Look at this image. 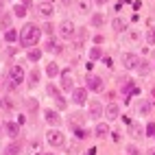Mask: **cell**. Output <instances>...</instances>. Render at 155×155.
<instances>
[{
  "mask_svg": "<svg viewBox=\"0 0 155 155\" xmlns=\"http://www.w3.org/2000/svg\"><path fill=\"white\" fill-rule=\"evenodd\" d=\"M39 37H42V31H39V26H37V24H26L22 31H20V35H18L20 44H22L24 48L35 46V44L39 42Z\"/></svg>",
  "mask_w": 155,
  "mask_h": 155,
  "instance_id": "1",
  "label": "cell"
},
{
  "mask_svg": "<svg viewBox=\"0 0 155 155\" xmlns=\"http://www.w3.org/2000/svg\"><path fill=\"white\" fill-rule=\"evenodd\" d=\"M24 81V68L22 66H11V70H9V90H15L18 85H22Z\"/></svg>",
  "mask_w": 155,
  "mask_h": 155,
  "instance_id": "2",
  "label": "cell"
},
{
  "mask_svg": "<svg viewBox=\"0 0 155 155\" xmlns=\"http://www.w3.org/2000/svg\"><path fill=\"white\" fill-rule=\"evenodd\" d=\"M59 35H61V39H72V37L77 35L74 24H72L70 20H64V22L59 24Z\"/></svg>",
  "mask_w": 155,
  "mask_h": 155,
  "instance_id": "3",
  "label": "cell"
},
{
  "mask_svg": "<svg viewBox=\"0 0 155 155\" xmlns=\"http://www.w3.org/2000/svg\"><path fill=\"white\" fill-rule=\"evenodd\" d=\"M46 142L50 144V147H64L66 138H64V133H61V131H48L46 133Z\"/></svg>",
  "mask_w": 155,
  "mask_h": 155,
  "instance_id": "4",
  "label": "cell"
},
{
  "mask_svg": "<svg viewBox=\"0 0 155 155\" xmlns=\"http://www.w3.org/2000/svg\"><path fill=\"white\" fill-rule=\"evenodd\" d=\"M85 85H87V90H92V92H103V79L96 77V74H87Z\"/></svg>",
  "mask_w": 155,
  "mask_h": 155,
  "instance_id": "5",
  "label": "cell"
},
{
  "mask_svg": "<svg viewBox=\"0 0 155 155\" xmlns=\"http://www.w3.org/2000/svg\"><path fill=\"white\" fill-rule=\"evenodd\" d=\"M140 64V59L138 55H133V53H127V55H122V66H125L127 70H136Z\"/></svg>",
  "mask_w": 155,
  "mask_h": 155,
  "instance_id": "6",
  "label": "cell"
},
{
  "mask_svg": "<svg viewBox=\"0 0 155 155\" xmlns=\"http://www.w3.org/2000/svg\"><path fill=\"white\" fill-rule=\"evenodd\" d=\"M85 101H87V90H83V87H74V90H72V103L83 105Z\"/></svg>",
  "mask_w": 155,
  "mask_h": 155,
  "instance_id": "7",
  "label": "cell"
},
{
  "mask_svg": "<svg viewBox=\"0 0 155 155\" xmlns=\"http://www.w3.org/2000/svg\"><path fill=\"white\" fill-rule=\"evenodd\" d=\"M61 87L64 90H74V79H72V72L70 70H64L61 72Z\"/></svg>",
  "mask_w": 155,
  "mask_h": 155,
  "instance_id": "8",
  "label": "cell"
},
{
  "mask_svg": "<svg viewBox=\"0 0 155 155\" xmlns=\"http://www.w3.org/2000/svg\"><path fill=\"white\" fill-rule=\"evenodd\" d=\"M37 11H39V15H42V18H50V15H53V5L44 0V2L37 5Z\"/></svg>",
  "mask_w": 155,
  "mask_h": 155,
  "instance_id": "9",
  "label": "cell"
},
{
  "mask_svg": "<svg viewBox=\"0 0 155 155\" xmlns=\"http://www.w3.org/2000/svg\"><path fill=\"white\" fill-rule=\"evenodd\" d=\"M44 118H46L48 125H59V122H61L59 114H57L55 109H46V111H44Z\"/></svg>",
  "mask_w": 155,
  "mask_h": 155,
  "instance_id": "10",
  "label": "cell"
},
{
  "mask_svg": "<svg viewBox=\"0 0 155 155\" xmlns=\"http://www.w3.org/2000/svg\"><path fill=\"white\" fill-rule=\"evenodd\" d=\"M105 116H107V120H116V118L120 116V109H118V105H116V103H109V105H107V109H105Z\"/></svg>",
  "mask_w": 155,
  "mask_h": 155,
  "instance_id": "11",
  "label": "cell"
},
{
  "mask_svg": "<svg viewBox=\"0 0 155 155\" xmlns=\"http://www.w3.org/2000/svg\"><path fill=\"white\" fill-rule=\"evenodd\" d=\"M46 50H48V53H55V55H59L61 50H64V46H61L59 42H55V39H48V42H46Z\"/></svg>",
  "mask_w": 155,
  "mask_h": 155,
  "instance_id": "12",
  "label": "cell"
},
{
  "mask_svg": "<svg viewBox=\"0 0 155 155\" xmlns=\"http://www.w3.org/2000/svg\"><path fill=\"white\" fill-rule=\"evenodd\" d=\"M101 114H103V109H101L98 103H90V118H92V120H98Z\"/></svg>",
  "mask_w": 155,
  "mask_h": 155,
  "instance_id": "13",
  "label": "cell"
},
{
  "mask_svg": "<svg viewBox=\"0 0 155 155\" xmlns=\"http://www.w3.org/2000/svg\"><path fill=\"white\" fill-rule=\"evenodd\" d=\"M28 155H42V142L39 140H33L28 144Z\"/></svg>",
  "mask_w": 155,
  "mask_h": 155,
  "instance_id": "14",
  "label": "cell"
},
{
  "mask_svg": "<svg viewBox=\"0 0 155 155\" xmlns=\"http://www.w3.org/2000/svg\"><path fill=\"white\" fill-rule=\"evenodd\" d=\"M5 129H7V133H9L11 138H18V133H20V127L15 125V122H7Z\"/></svg>",
  "mask_w": 155,
  "mask_h": 155,
  "instance_id": "15",
  "label": "cell"
},
{
  "mask_svg": "<svg viewBox=\"0 0 155 155\" xmlns=\"http://www.w3.org/2000/svg\"><path fill=\"white\" fill-rule=\"evenodd\" d=\"M111 28L116 31V33H122V31H125L127 26H125V22H122L120 18H114V22H111Z\"/></svg>",
  "mask_w": 155,
  "mask_h": 155,
  "instance_id": "16",
  "label": "cell"
},
{
  "mask_svg": "<svg viewBox=\"0 0 155 155\" xmlns=\"http://www.w3.org/2000/svg\"><path fill=\"white\" fill-rule=\"evenodd\" d=\"M107 133H109V127L105 125V122H101V125H96V136H98V138H105Z\"/></svg>",
  "mask_w": 155,
  "mask_h": 155,
  "instance_id": "17",
  "label": "cell"
},
{
  "mask_svg": "<svg viewBox=\"0 0 155 155\" xmlns=\"http://www.w3.org/2000/svg\"><path fill=\"white\" fill-rule=\"evenodd\" d=\"M18 153H20V144H18V142L9 144V147L5 149V155H18Z\"/></svg>",
  "mask_w": 155,
  "mask_h": 155,
  "instance_id": "18",
  "label": "cell"
},
{
  "mask_svg": "<svg viewBox=\"0 0 155 155\" xmlns=\"http://www.w3.org/2000/svg\"><path fill=\"white\" fill-rule=\"evenodd\" d=\"M37 83H39V70H33V72H31V77H28V85L35 87Z\"/></svg>",
  "mask_w": 155,
  "mask_h": 155,
  "instance_id": "19",
  "label": "cell"
},
{
  "mask_svg": "<svg viewBox=\"0 0 155 155\" xmlns=\"http://www.w3.org/2000/svg\"><path fill=\"white\" fill-rule=\"evenodd\" d=\"M0 26H2L5 31H9V28H11V18H9L7 13H2V15H0Z\"/></svg>",
  "mask_w": 155,
  "mask_h": 155,
  "instance_id": "20",
  "label": "cell"
},
{
  "mask_svg": "<svg viewBox=\"0 0 155 155\" xmlns=\"http://www.w3.org/2000/svg\"><path fill=\"white\" fill-rule=\"evenodd\" d=\"M103 24H105L103 13H94V15H92V26H103Z\"/></svg>",
  "mask_w": 155,
  "mask_h": 155,
  "instance_id": "21",
  "label": "cell"
},
{
  "mask_svg": "<svg viewBox=\"0 0 155 155\" xmlns=\"http://www.w3.org/2000/svg\"><path fill=\"white\" fill-rule=\"evenodd\" d=\"M57 72H59V66L55 64V61H53V64H48V66H46V74H48V77H55Z\"/></svg>",
  "mask_w": 155,
  "mask_h": 155,
  "instance_id": "22",
  "label": "cell"
},
{
  "mask_svg": "<svg viewBox=\"0 0 155 155\" xmlns=\"http://www.w3.org/2000/svg\"><path fill=\"white\" fill-rule=\"evenodd\" d=\"M5 39H7V42H15V39H18V31H13V28L5 31Z\"/></svg>",
  "mask_w": 155,
  "mask_h": 155,
  "instance_id": "23",
  "label": "cell"
},
{
  "mask_svg": "<svg viewBox=\"0 0 155 155\" xmlns=\"http://www.w3.org/2000/svg\"><path fill=\"white\" fill-rule=\"evenodd\" d=\"M101 57H103V50H101L98 46H94V48L90 50V59H92V61H94V59H101Z\"/></svg>",
  "mask_w": 155,
  "mask_h": 155,
  "instance_id": "24",
  "label": "cell"
},
{
  "mask_svg": "<svg viewBox=\"0 0 155 155\" xmlns=\"http://www.w3.org/2000/svg\"><path fill=\"white\" fill-rule=\"evenodd\" d=\"M31 61H39V57H42V50H28V55H26Z\"/></svg>",
  "mask_w": 155,
  "mask_h": 155,
  "instance_id": "25",
  "label": "cell"
},
{
  "mask_svg": "<svg viewBox=\"0 0 155 155\" xmlns=\"http://www.w3.org/2000/svg\"><path fill=\"white\" fill-rule=\"evenodd\" d=\"M149 68H151V66L147 64V61H140V64H138V68H136V70L140 72V74H147V72H149Z\"/></svg>",
  "mask_w": 155,
  "mask_h": 155,
  "instance_id": "26",
  "label": "cell"
},
{
  "mask_svg": "<svg viewBox=\"0 0 155 155\" xmlns=\"http://www.w3.org/2000/svg\"><path fill=\"white\" fill-rule=\"evenodd\" d=\"M13 13H15L18 18H24V15H26V7H22V5H15V9H13Z\"/></svg>",
  "mask_w": 155,
  "mask_h": 155,
  "instance_id": "27",
  "label": "cell"
},
{
  "mask_svg": "<svg viewBox=\"0 0 155 155\" xmlns=\"http://www.w3.org/2000/svg\"><path fill=\"white\" fill-rule=\"evenodd\" d=\"M129 131H131V136H136V138H140V136H142V127H138V125H131V127H129Z\"/></svg>",
  "mask_w": 155,
  "mask_h": 155,
  "instance_id": "28",
  "label": "cell"
},
{
  "mask_svg": "<svg viewBox=\"0 0 155 155\" xmlns=\"http://www.w3.org/2000/svg\"><path fill=\"white\" fill-rule=\"evenodd\" d=\"M77 7H79V11H83V13H85L87 9H90V0H79V5H77Z\"/></svg>",
  "mask_w": 155,
  "mask_h": 155,
  "instance_id": "29",
  "label": "cell"
},
{
  "mask_svg": "<svg viewBox=\"0 0 155 155\" xmlns=\"http://www.w3.org/2000/svg\"><path fill=\"white\" fill-rule=\"evenodd\" d=\"M147 42L149 44H155V28H149L147 31Z\"/></svg>",
  "mask_w": 155,
  "mask_h": 155,
  "instance_id": "30",
  "label": "cell"
},
{
  "mask_svg": "<svg viewBox=\"0 0 155 155\" xmlns=\"http://www.w3.org/2000/svg\"><path fill=\"white\" fill-rule=\"evenodd\" d=\"M55 103H57V107H59V109H66V105H68V103L64 101V96H57Z\"/></svg>",
  "mask_w": 155,
  "mask_h": 155,
  "instance_id": "31",
  "label": "cell"
},
{
  "mask_svg": "<svg viewBox=\"0 0 155 155\" xmlns=\"http://www.w3.org/2000/svg\"><path fill=\"white\" fill-rule=\"evenodd\" d=\"M127 155H140L138 147H133V144H129V147H127Z\"/></svg>",
  "mask_w": 155,
  "mask_h": 155,
  "instance_id": "32",
  "label": "cell"
},
{
  "mask_svg": "<svg viewBox=\"0 0 155 155\" xmlns=\"http://www.w3.org/2000/svg\"><path fill=\"white\" fill-rule=\"evenodd\" d=\"M48 94H50V96H55V98H57V96H59V90H57L55 85H48Z\"/></svg>",
  "mask_w": 155,
  "mask_h": 155,
  "instance_id": "33",
  "label": "cell"
},
{
  "mask_svg": "<svg viewBox=\"0 0 155 155\" xmlns=\"http://www.w3.org/2000/svg\"><path fill=\"white\" fill-rule=\"evenodd\" d=\"M72 129H74V133H77V138H79V140H83V138H85V131H83V129H79V127H72Z\"/></svg>",
  "mask_w": 155,
  "mask_h": 155,
  "instance_id": "34",
  "label": "cell"
},
{
  "mask_svg": "<svg viewBox=\"0 0 155 155\" xmlns=\"http://www.w3.org/2000/svg\"><path fill=\"white\" fill-rule=\"evenodd\" d=\"M151 111V105H149V103H142V105H140V114H149Z\"/></svg>",
  "mask_w": 155,
  "mask_h": 155,
  "instance_id": "35",
  "label": "cell"
},
{
  "mask_svg": "<svg viewBox=\"0 0 155 155\" xmlns=\"http://www.w3.org/2000/svg\"><path fill=\"white\" fill-rule=\"evenodd\" d=\"M147 133H149V136H155V125H153V122L147 127Z\"/></svg>",
  "mask_w": 155,
  "mask_h": 155,
  "instance_id": "36",
  "label": "cell"
},
{
  "mask_svg": "<svg viewBox=\"0 0 155 155\" xmlns=\"http://www.w3.org/2000/svg\"><path fill=\"white\" fill-rule=\"evenodd\" d=\"M111 140H114V142H120V133L114 131V133H111Z\"/></svg>",
  "mask_w": 155,
  "mask_h": 155,
  "instance_id": "37",
  "label": "cell"
},
{
  "mask_svg": "<svg viewBox=\"0 0 155 155\" xmlns=\"http://www.w3.org/2000/svg\"><path fill=\"white\" fill-rule=\"evenodd\" d=\"M22 7H31V0H22Z\"/></svg>",
  "mask_w": 155,
  "mask_h": 155,
  "instance_id": "38",
  "label": "cell"
},
{
  "mask_svg": "<svg viewBox=\"0 0 155 155\" xmlns=\"http://www.w3.org/2000/svg\"><path fill=\"white\" fill-rule=\"evenodd\" d=\"M94 2H98V5H105V2H107V0H94Z\"/></svg>",
  "mask_w": 155,
  "mask_h": 155,
  "instance_id": "39",
  "label": "cell"
},
{
  "mask_svg": "<svg viewBox=\"0 0 155 155\" xmlns=\"http://www.w3.org/2000/svg\"><path fill=\"white\" fill-rule=\"evenodd\" d=\"M61 2H64V5H70V2H72V0H61Z\"/></svg>",
  "mask_w": 155,
  "mask_h": 155,
  "instance_id": "40",
  "label": "cell"
},
{
  "mask_svg": "<svg viewBox=\"0 0 155 155\" xmlns=\"http://www.w3.org/2000/svg\"><path fill=\"white\" fill-rule=\"evenodd\" d=\"M149 155H155V149H151V151H149Z\"/></svg>",
  "mask_w": 155,
  "mask_h": 155,
  "instance_id": "41",
  "label": "cell"
},
{
  "mask_svg": "<svg viewBox=\"0 0 155 155\" xmlns=\"http://www.w3.org/2000/svg\"><path fill=\"white\" fill-rule=\"evenodd\" d=\"M0 15H2V2H0Z\"/></svg>",
  "mask_w": 155,
  "mask_h": 155,
  "instance_id": "42",
  "label": "cell"
},
{
  "mask_svg": "<svg viewBox=\"0 0 155 155\" xmlns=\"http://www.w3.org/2000/svg\"><path fill=\"white\" fill-rule=\"evenodd\" d=\"M0 107H2V101H0Z\"/></svg>",
  "mask_w": 155,
  "mask_h": 155,
  "instance_id": "43",
  "label": "cell"
},
{
  "mask_svg": "<svg viewBox=\"0 0 155 155\" xmlns=\"http://www.w3.org/2000/svg\"><path fill=\"white\" fill-rule=\"evenodd\" d=\"M46 2H50V0H46Z\"/></svg>",
  "mask_w": 155,
  "mask_h": 155,
  "instance_id": "44",
  "label": "cell"
},
{
  "mask_svg": "<svg viewBox=\"0 0 155 155\" xmlns=\"http://www.w3.org/2000/svg\"><path fill=\"white\" fill-rule=\"evenodd\" d=\"M48 155H50V153H48Z\"/></svg>",
  "mask_w": 155,
  "mask_h": 155,
  "instance_id": "45",
  "label": "cell"
}]
</instances>
